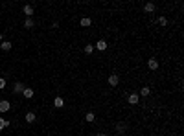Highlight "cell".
I'll use <instances>...</instances> for the list:
<instances>
[{
    "label": "cell",
    "instance_id": "cell-12",
    "mask_svg": "<svg viewBox=\"0 0 184 136\" xmlns=\"http://www.w3.org/2000/svg\"><path fill=\"white\" fill-rule=\"evenodd\" d=\"M24 88H26V87H24L21 81H17V83L13 85V92H15V94H22V90H24Z\"/></svg>",
    "mask_w": 184,
    "mask_h": 136
},
{
    "label": "cell",
    "instance_id": "cell-22",
    "mask_svg": "<svg viewBox=\"0 0 184 136\" xmlns=\"http://www.w3.org/2000/svg\"><path fill=\"white\" fill-rule=\"evenodd\" d=\"M2 41H4V39H2V33H0V42H2Z\"/></svg>",
    "mask_w": 184,
    "mask_h": 136
},
{
    "label": "cell",
    "instance_id": "cell-2",
    "mask_svg": "<svg viewBox=\"0 0 184 136\" xmlns=\"http://www.w3.org/2000/svg\"><path fill=\"white\" fill-rule=\"evenodd\" d=\"M107 46H109V44H107V41H105V39H99V41H98L96 44H94V48H96V50H99V52H105V50H107Z\"/></svg>",
    "mask_w": 184,
    "mask_h": 136
},
{
    "label": "cell",
    "instance_id": "cell-23",
    "mask_svg": "<svg viewBox=\"0 0 184 136\" xmlns=\"http://www.w3.org/2000/svg\"><path fill=\"white\" fill-rule=\"evenodd\" d=\"M98 136H109V134H103V133H101V134H98Z\"/></svg>",
    "mask_w": 184,
    "mask_h": 136
},
{
    "label": "cell",
    "instance_id": "cell-7",
    "mask_svg": "<svg viewBox=\"0 0 184 136\" xmlns=\"http://www.w3.org/2000/svg\"><path fill=\"white\" fill-rule=\"evenodd\" d=\"M155 9H157L155 2H147V4H144V11H146V13H155Z\"/></svg>",
    "mask_w": 184,
    "mask_h": 136
},
{
    "label": "cell",
    "instance_id": "cell-14",
    "mask_svg": "<svg viewBox=\"0 0 184 136\" xmlns=\"http://www.w3.org/2000/svg\"><path fill=\"white\" fill-rule=\"evenodd\" d=\"M125 131H127V123H123V122L116 123V133H125Z\"/></svg>",
    "mask_w": 184,
    "mask_h": 136
},
{
    "label": "cell",
    "instance_id": "cell-11",
    "mask_svg": "<svg viewBox=\"0 0 184 136\" xmlns=\"http://www.w3.org/2000/svg\"><path fill=\"white\" fill-rule=\"evenodd\" d=\"M11 41H2L0 42V50H2V52H9V50H11Z\"/></svg>",
    "mask_w": 184,
    "mask_h": 136
},
{
    "label": "cell",
    "instance_id": "cell-8",
    "mask_svg": "<svg viewBox=\"0 0 184 136\" xmlns=\"http://www.w3.org/2000/svg\"><path fill=\"white\" fill-rule=\"evenodd\" d=\"M22 96H24V98H26V99H31L33 98V96H35V90H33V88H24L22 90Z\"/></svg>",
    "mask_w": 184,
    "mask_h": 136
},
{
    "label": "cell",
    "instance_id": "cell-10",
    "mask_svg": "<svg viewBox=\"0 0 184 136\" xmlns=\"http://www.w3.org/2000/svg\"><path fill=\"white\" fill-rule=\"evenodd\" d=\"M79 24H81L83 28H90V26H92V18H90V17H83L81 21H79Z\"/></svg>",
    "mask_w": 184,
    "mask_h": 136
},
{
    "label": "cell",
    "instance_id": "cell-13",
    "mask_svg": "<svg viewBox=\"0 0 184 136\" xmlns=\"http://www.w3.org/2000/svg\"><path fill=\"white\" fill-rule=\"evenodd\" d=\"M35 120H37L35 112H26V123H33Z\"/></svg>",
    "mask_w": 184,
    "mask_h": 136
},
{
    "label": "cell",
    "instance_id": "cell-3",
    "mask_svg": "<svg viewBox=\"0 0 184 136\" xmlns=\"http://www.w3.org/2000/svg\"><path fill=\"white\" fill-rule=\"evenodd\" d=\"M107 81H109V85H111V87H118V83H120V77H118V74H111Z\"/></svg>",
    "mask_w": 184,
    "mask_h": 136
},
{
    "label": "cell",
    "instance_id": "cell-4",
    "mask_svg": "<svg viewBox=\"0 0 184 136\" xmlns=\"http://www.w3.org/2000/svg\"><path fill=\"white\" fill-rule=\"evenodd\" d=\"M9 109H11V103H9L8 99H2V101H0V112L4 114V112H8Z\"/></svg>",
    "mask_w": 184,
    "mask_h": 136
},
{
    "label": "cell",
    "instance_id": "cell-9",
    "mask_svg": "<svg viewBox=\"0 0 184 136\" xmlns=\"http://www.w3.org/2000/svg\"><path fill=\"white\" fill-rule=\"evenodd\" d=\"M53 107H55V109H63L64 107V99L61 98V96H55V99H53Z\"/></svg>",
    "mask_w": 184,
    "mask_h": 136
},
{
    "label": "cell",
    "instance_id": "cell-17",
    "mask_svg": "<svg viewBox=\"0 0 184 136\" xmlns=\"http://www.w3.org/2000/svg\"><path fill=\"white\" fill-rule=\"evenodd\" d=\"M157 24H158V26H166V24H168V18L164 17V15H160V17L157 18Z\"/></svg>",
    "mask_w": 184,
    "mask_h": 136
},
{
    "label": "cell",
    "instance_id": "cell-1",
    "mask_svg": "<svg viewBox=\"0 0 184 136\" xmlns=\"http://www.w3.org/2000/svg\"><path fill=\"white\" fill-rule=\"evenodd\" d=\"M127 101H129V105H138V103H140V96L135 94V92H131L127 96Z\"/></svg>",
    "mask_w": 184,
    "mask_h": 136
},
{
    "label": "cell",
    "instance_id": "cell-19",
    "mask_svg": "<svg viewBox=\"0 0 184 136\" xmlns=\"http://www.w3.org/2000/svg\"><path fill=\"white\" fill-rule=\"evenodd\" d=\"M92 52H94V44H85V53L90 55Z\"/></svg>",
    "mask_w": 184,
    "mask_h": 136
},
{
    "label": "cell",
    "instance_id": "cell-20",
    "mask_svg": "<svg viewBox=\"0 0 184 136\" xmlns=\"http://www.w3.org/2000/svg\"><path fill=\"white\" fill-rule=\"evenodd\" d=\"M6 127H9V122H8V120H4V118H0V131L6 129Z\"/></svg>",
    "mask_w": 184,
    "mask_h": 136
},
{
    "label": "cell",
    "instance_id": "cell-25",
    "mask_svg": "<svg viewBox=\"0 0 184 136\" xmlns=\"http://www.w3.org/2000/svg\"><path fill=\"white\" fill-rule=\"evenodd\" d=\"M37 136H39V134H37Z\"/></svg>",
    "mask_w": 184,
    "mask_h": 136
},
{
    "label": "cell",
    "instance_id": "cell-18",
    "mask_svg": "<svg viewBox=\"0 0 184 136\" xmlns=\"http://www.w3.org/2000/svg\"><path fill=\"white\" fill-rule=\"evenodd\" d=\"M33 26H35V22H33V18H26V21H24V28H33Z\"/></svg>",
    "mask_w": 184,
    "mask_h": 136
},
{
    "label": "cell",
    "instance_id": "cell-24",
    "mask_svg": "<svg viewBox=\"0 0 184 136\" xmlns=\"http://www.w3.org/2000/svg\"><path fill=\"white\" fill-rule=\"evenodd\" d=\"M122 136H129V134H122Z\"/></svg>",
    "mask_w": 184,
    "mask_h": 136
},
{
    "label": "cell",
    "instance_id": "cell-16",
    "mask_svg": "<svg viewBox=\"0 0 184 136\" xmlns=\"http://www.w3.org/2000/svg\"><path fill=\"white\" fill-rule=\"evenodd\" d=\"M149 94H151V88H149V87H142V88H140V94H138V96H144V98H147Z\"/></svg>",
    "mask_w": 184,
    "mask_h": 136
},
{
    "label": "cell",
    "instance_id": "cell-5",
    "mask_svg": "<svg viewBox=\"0 0 184 136\" xmlns=\"http://www.w3.org/2000/svg\"><path fill=\"white\" fill-rule=\"evenodd\" d=\"M22 11H24V15H26V18H31V15H33V6H31V4H26V6L22 8Z\"/></svg>",
    "mask_w": 184,
    "mask_h": 136
},
{
    "label": "cell",
    "instance_id": "cell-21",
    "mask_svg": "<svg viewBox=\"0 0 184 136\" xmlns=\"http://www.w3.org/2000/svg\"><path fill=\"white\" fill-rule=\"evenodd\" d=\"M4 88H6V79L0 77V90H4Z\"/></svg>",
    "mask_w": 184,
    "mask_h": 136
},
{
    "label": "cell",
    "instance_id": "cell-15",
    "mask_svg": "<svg viewBox=\"0 0 184 136\" xmlns=\"http://www.w3.org/2000/svg\"><path fill=\"white\" fill-rule=\"evenodd\" d=\"M85 122H88V123H94V122H96V116H94V112H87V114H85Z\"/></svg>",
    "mask_w": 184,
    "mask_h": 136
},
{
    "label": "cell",
    "instance_id": "cell-6",
    "mask_svg": "<svg viewBox=\"0 0 184 136\" xmlns=\"http://www.w3.org/2000/svg\"><path fill=\"white\" fill-rule=\"evenodd\" d=\"M147 68H149V70H158V59L151 57V59L147 61Z\"/></svg>",
    "mask_w": 184,
    "mask_h": 136
}]
</instances>
